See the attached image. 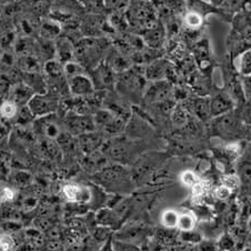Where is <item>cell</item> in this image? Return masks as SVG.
I'll return each mask as SVG.
<instances>
[{
  "mask_svg": "<svg viewBox=\"0 0 251 251\" xmlns=\"http://www.w3.org/2000/svg\"><path fill=\"white\" fill-rule=\"evenodd\" d=\"M71 41L68 38H59L56 43V53L58 55V61L61 64H67V62L73 61L71 58L75 55V48L70 44Z\"/></svg>",
  "mask_w": 251,
  "mask_h": 251,
  "instance_id": "52a82bcc",
  "label": "cell"
},
{
  "mask_svg": "<svg viewBox=\"0 0 251 251\" xmlns=\"http://www.w3.org/2000/svg\"><path fill=\"white\" fill-rule=\"evenodd\" d=\"M1 200H2V199H1V197H0V202H1Z\"/></svg>",
  "mask_w": 251,
  "mask_h": 251,
  "instance_id": "484cf974",
  "label": "cell"
},
{
  "mask_svg": "<svg viewBox=\"0 0 251 251\" xmlns=\"http://www.w3.org/2000/svg\"><path fill=\"white\" fill-rule=\"evenodd\" d=\"M219 251H225V250H219Z\"/></svg>",
  "mask_w": 251,
  "mask_h": 251,
  "instance_id": "4316f807",
  "label": "cell"
},
{
  "mask_svg": "<svg viewBox=\"0 0 251 251\" xmlns=\"http://www.w3.org/2000/svg\"><path fill=\"white\" fill-rule=\"evenodd\" d=\"M1 199L2 200H7V201H11L12 199H14L15 197V192L12 191L10 188H5V189H2L1 191Z\"/></svg>",
  "mask_w": 251,
  "mask_h": 251,
  "instance_id": "7402d4cb",
  "label": "cell"
},
{
  "mask_svg": "<svg viewBox=\"0 0 251 251\" xmlns=\"http://www.w3.org/2000/svg\"><path fill=\"white\" fill-rule=\"evenodd\" d=\"M235 27L240 36V38L245 41L251 43V19L248 17H238L235 22Z\"/></svg>",
  "mask_w": 251,
  "mask_h": 251,
  "instance_id": "ba28073f",
  "label": "cell"
},
{
  "mask_svg": "<svg viewBox=\"0 0 251 251\" xmlns=\"http://www.w3.org/2000/svg\"><path fill=\"white\" fill-rule=\"evenodd\" d=\"M239 73L245 77H251V48L245 50L239 57Z\"/></svg>",
  "mask_w": 251,
  "mask_h": 251,
  "instance_id": "8fae6325",
  "label": "cell"
},
{
  "mask_svg": "<svg viewBox=\"0 0 251 251\" xmlns=\"http://www.w3.org/2000/svg\"><path fill=\"white\" fill-rule=\"evenodd\" d=\"M152 6L146 1H138L130 9V18L138 25L147 26L154 19Z\"/></svg>",
  "mask_w": 251,
  "mask_h": 251,
  "instance_id": "7a4b0ae2",
  "label": "cell"
},
{
  "mask_svg": "<svg viewBox=\"0 0 251 251\" xmlns=\"http://www.w3.org/2000/svg\"><path fill=\"white\" fill-rule=\"evenodd\" d=\"M179 213L174 209H167L161 215V224L166 228H176L178 225Z\"/></svg>",
  "mask_w": 251,
  "mask_h": 251,
  "instance_id": "4fadbf2b",
  "label": "cell"
},
{
  "mask_svg": "<svg viewBox=\"0 0 251 251\" xmlns=\"http://www.w3.org/2000/svg\"><path fill=\"white\" fill-rule=\"evenodd\" d=\"M238 178L242 186L251 189V148L246 150L238 162Z\"/></svg>",
  "mask_w": 251,
  "mask_h": 251,
  "instance_id": "5b68a950",
  "label": "cell"
},
{
  "mask_svg": "<svg viewBox=\"0 0 251 251\" xmlns=\"http://www.w3.org/2000/svg\"><path fill=\"white\" fill-rule=\"evenodd\" d=\"M104 1V7L110 8V9L115 10H120L123 8L127 7L128 0H103Z\"/></svg>",
  "mask_w": 251,
  "mask_h": 251,
  "instance_id": "d6986e66",
  "label": "cell"
},
{
  "mask_svg": "<svg viewBox=\"0 0 251 251\" xmlns=\"http://www.w3.org/2000/svg\"><path fill=\"white\" fill-rule=\"evenodd\" d=\"M73 86L76 88L79 94H88L93 90V83L88 79V77L83 76L82 74L77 75L73 77Z\"/></svg>",
  "mask_w": 251,
  "mask_h": 251,
  "instance_id": "30bf717a",
  "label": "cell"
},
{
  "mask_svg": "<svg viewBox=\"0 0 251 251\" xmlns=\"http://www.w3.org/2000/svg\"><path fill=\"white\" fill-rule=\"evenodd\" d=\"M180 180L183 183V185H186L188 187H194L196 183L199 182V179H198V176H197L194 171H190V170H187V171H183L180 176Z\"/></svg>",
  "mask_w": 251,
  "mask_h": 251,
  "instance_id": "e0dca14e",
  "label": "cell"
},
{
  "mask_svg": "<svg viewBox=\"0 0 251 251\" xmlns=\"http://www.w3.org/2000/svg\"><path fill=\"white\" fill-rule=\"evenodd\" d=\"M80 2L91 12H100L104 8L103 0H80Z\"/></svg>",
  "mask_w": 251,
  "mask_h": 251,
  "instance_id": "2e32d148",
  "label": "cell"
},
{
  "mask_svg": "<svg viewBox=\"0 0 251 251\" xmlns=\"http://www.w3.org/2000/svg\"><path fill=\"white\" fill-rule=\"evenodd\" d=\"M208 1L213 6H221L226 1V0H208Z\"/></svg>",
  "mask_w": 251,
  "mask_h": 251,
  "instance_id": "603a6c76",
  "label": "cell"
},
{
  "mask_svg": "<svg viewBox=\"0 0 251 251\" xmlns=\"http://www.w3.org/2000/svg\"><path fill=\"white\" fill-rule=\"evenodd\" d=\"M230 194H231V190H230L228 187H226L224 185L221 186V187H219L218 189L216 190V195H217V197H218L219 199L228 198V197L230 196Z\"/></svg>",
  "mask_w": 251,
  "mask_h": 251,
  "instance_id": "44dd1931",
  "label": "cell"
},
{
  "mask_svg": "<svg viewBox=\"0 0 251 251\" xmlns=\"http://www.w3.org/2000/svg\"><path fill=\"white\" fill-rule=\"evenodd\" d=\"M249 227L251 229V215H250V218H249Z\"/></svg>",
  "mask_w": 251,
  "mask_h": 251,
  "instance_id": "cb8c5ba5",
  "label": "cell"
},
{
  "mask_svg": "<svg viewBox=\"0 0 251 251\" xmlns=\"http://www.w3.org/2000/svg\"><path fill=\"white\" fill-rule=\"evenodd\" d=\"M215 129L218 135L227 138H231L238 131V121L233 118L229 112L217 118L215 124Z\"/></svg>",
  "mask_w": 251,
  "mask_h": 251,
  "instance_id": "277c9868",
  "label": "cell"
},
{
  "mask_svg": "<svg viewBox=\"0 0 251 251\" xmlns=\"http://www.w3.org/2000/svg\"><path fill=\"white\" fill-rule=\"evenodd\" d=\"M239 185H240V181H239V178H238V176L229 175V176H227V177L225 178L224 186L228 187L230 190H232L233 188H237Z\"/></svg>",
  "mask_w": 251,
  "mask_h": 251,
  "instance_id": "ffe728a7",
  "label": "cell"
},
{
  "mask_svg": "<svg viewBox=\"0 0 251 251\" xmlns=\"http://www.w3.org/2000/svg\"><path fill=\"white\" fill-rule=\"evenodd\" d=\"M107 45L102 43L101 39L89 38L85 41H80L77 49H75L77 59L85 61L87 65H93L95 60H98L102 52L106 50Z\"/></svg>",
  "mask_w": 251,
  "mask_h": 251,
  "instance_id": "6da1fadb",
  "label": "cell"
},
{
  "mask_svg": "<svg viewBox=\"0 0 251 251\" xmlns=\"http://www.w3.org/2000/svg\"><path fill=\"white\" fill-rule=\"evenodd\" d=\"M191 109L200 119H206L210 115V101H209V99L207 100L204 98L192 100Z\"/></svg>",
  "mask_w": 251,
  "mask_h": 251,
  "instance_id": "9c48e42d",
  "label": "cell"
},
{
  "mask_svg": "<svg viewBox=\"0 0 251 251\" xmlns=\"http://www.w3.org/2000/svg\"><path fill=\"white\" fill-rule=\"evenodd\" d=\"M233 100L227 94H218L210 100V115L220 117L231 111Z\"/></svg>",
  "mask_w": 251,
  "mask_h": 251,
  "instance_id": "3957f363",
  "label": "cell"
},
{
  "mask_svg": "<svg viewBox=\"0 0 251 251\" xmlns=\"http://www.w3.org/2000/svg\"><path fill=\"white\" fill-rule=\"evenodd\" d=\"M196 218L191 213H181L179 215L177 227L183 232H189L195 228Z\"/></svg>",
  "mask_w": 251,
  "mask_h": 251,
  "instance_id": "7c38bea8",
  "label": "cell"
},
{
  "mask_svg": "<svg viewBox=\"0 0 251 251\" xmlns=\"http://www.w3.org/2000/svg\"><path fill=\"white\" fill-rule=\"evenodd\" d=\"M62 192L70 202H87L91 198L89 189L78 185H67L64 187Z\"/></svg>",
  "mask_w": 251,
  "mask_h": 251,
  "instance_id": "8992f818",
  "label": "cell"
},
{
  "mask_svg": "<svg viewBox=\"0 0 251 251\" xmlns=\"http://www.w3.org/2000/svg\"><path fill=\"white\" fill-rule=\"evenodd\" d=\"M0 114L3 118L11 119L17 115V104L14 101H5L0 106Z\"/></svg>",
  "mask_w": 251,
  "mask_h": 251,
  "instance_id": "9a60e30c",
  "label": "cell"
},
{
  "mask_svg": "<svg viewBox=\"0 0 251 251\" xmlns=\"http://www.w3.org/2000/svg\"><path fill=\"white\" fill-rule=\"evenodd\" d=\"M8 0H0V3H2V2H7Z\"/></svg>",
  "mask_w": 251,
  "mask_h": 251,
  "instance_id": "d4e9b609",
  "label": "cell"
},
{
  "mask_svg": "<svg viewBox=\"0 0 251 251\" xmlns=\"http://www.w3.org/2000/svg\"><path fill=\"white\" fill-rule=\"evenodd\" d=\"M14 239L6 233L0 235V251H11L14 248Z\"/></svg>",
  "mask_w": 251,
  "mask_h": 251,
  "instance_id": "ac0fdd59",
  "label": "cell"
},
{
  "mask_svg": "<svg viewBox=\"0 0 251 251\" xmlns=\"http://www.w3.org/2000/svg\"><path fill=\"white\" fill-rule=\"evenodd\" d=\"M185 23L190 29H197L201 26L202 24V15L199 12L190 11L185 16Z\"/></svg>",
  "mask_w": 251,
  "mask_h": 251,
  "instance_id": "5bb4252c",
  "label": "cell"
}]
</instances>
